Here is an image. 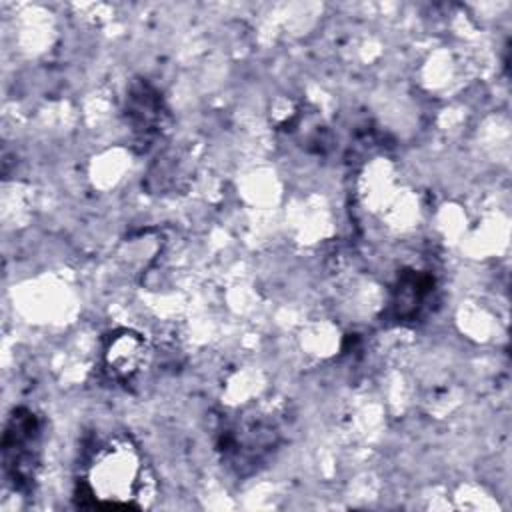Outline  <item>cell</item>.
<instances>
[{
	"label": "cell",
	"mask_w": 512,
	"mask_h": 512,
	"mask_svg": "<svg viewBox=\"0 0 512 512\" xmlns=\"http://www.w3.org/2000/svg\"><path fill=\"white\" fill-rule=\"evenodd\" d=\"M156 490L154 468L134 436H96L80 452L72 496L78 508L146 510L154 504Z\"/></svg>",
	"instance_id": "1"
},
{
	"label": "cell",
	"mask_w": 512,
	"mask_h": 512,
	"mask_svg": "<svg viewBox=\"0 0 512 512\" xmlns=\"http://www.w3.org/2000/svg\"><path fill=\"white\" fill-rule=\"evenodd\" d=\"M290 418L284 406L262 402L250 404L220 418L216 450L222 464L238 476L260 470L284 444Z\"/></svg>",
	"instance_id": "2"
},
{
	"label": "cell",
	"mask_w": 512,
	"mask_h": 512,
	"mask_svg": "<svg viewBox=\"0 0 512 512\" xmlns=\"http://www.w3.org/2000/svg\"><path fill=\"white\" fill-rule=\"evenodd\" d=\"M42 444V418L26 406L14 408L4 424L0 448L6 484L22 496H30L36 488L42 464Z\"/></svg>",
	"instance_id": "3"
},
{
	"label": "cell",
	"mask_w": 512,
	"mask_h": 512,
	"mask_svg": "<svg viewBox=\"0 0 512 512\" xmlns=\"http://www.w3.org/2000/svg\"><path fill=\"white\" fill-rule=\"evenodd\" d=\"M152 362V348L148 340L132 330H114L104 338L102 370L110 382L118 386L136 384Z\"/></svg>",
	"instance_id": "4"
},
{
	"label": "cell",
	"mask_w": 512,
	"mask_h": 512,
	"mask_svg": "<svg viewBox=\"0 0 512 512\" xmlns=\"http://www.w3.org/2000/svg\"><path fill=\"white\" fill-rule=\"evenodd\" d=\"M126 124L144 150L164 132L168 110L160 92L148 82H136L126 94Z\"/></svg>",
	"instance_id": "5"
},
{
	"label": "cell",
	"mask_w": 512,
	"mask_h": 512,
	"mask_svg": "<svg viewBox=\"0 0 512 512\" xmlns=\"http://www.w3.org/2000/svg\"><path fill=\"white\" fill-rule=\"evenodd\" d=\"M434 294V278L418 272L408 270L398 276V282L392 292V314L396 320H416L422 310L426 308L428 300Z\"/></svg>",
	"instance_id": "6"
}]
</instances>
